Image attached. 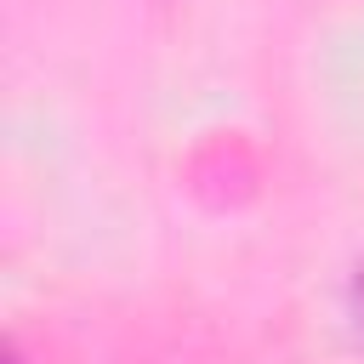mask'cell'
Here are the masks:
<instances>
[]
</instances>
